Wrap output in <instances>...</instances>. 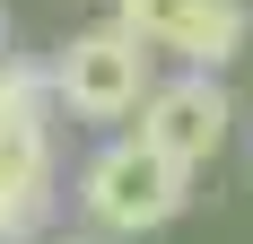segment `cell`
<instances>
[{
	"label": "cell",
	"mask_w": 253,
	"mask_h": 244,
	"mask_svg": "<svg viewBox=\"0 0 253 244\" xmlns=\"http://www.w3.org/2000/svg\"><path fill=\"white\" fill-rule=\"evenodd\" d=\"M0 52H9V0H0Z\"/></svg>",
	"instance_id": "9c48e42d"
},
{
	"label": "cell",
	"mask_w": 253,
	"mask_h": 244,
	"mask_svg": "<svg viewBox=\"0 0 253 244\" xmlns=\"http://www.w3.org/2000/svg\"><path fill=\"white\" fill-rule=\"evenodd\" d=\"M61 227L52 131H0V244H44Z\"/></svg>",
	"instance_id": "277c9868"
},
{
	"label": "cell",
	"mask_w": 253,
	"mask_h": 244,
	"mask_svg": "<svg viewBox=\"0 0 253 244\" xmlns=\"http://www.w3.org/2000/svg\"><path fill=\"white\" fill-rule=\"evenodd\" d=\"M61 105H52V61L35 52H0V131H52Z\"/></svg>",
	"instance_id": "8992f818"
},
{
	"label": "cell",
	"mask_w": 253,
	"mask_h": 244,
	"mask_svg": "<svg viewBox=\"0 0 253 244\" xmlns=\"http://www.w3.org/2000/svg\"><path fill=\"white\" fill-rule=\"evenodd\" d=\"M149 87H157V52L114 18L79 26L70 44H52V105H61V122L114 131V122H131L149 105Z\"/></svg>",
	"instance_id": "7a4b0ae2"
},
{
	"label": "cell",
	"mask_w": 253,
	"mask_h": 244,
	"mask_svg": "<svg viewBox=\"0 0 253 244\" xmlns=\"http://www.w3.org/2000/svg\"><path fill=\"white\" fill-rule=\"evenodd\" d=\"M192 18H201V0H114V26H131L157 61H175V44L192 35Z\"/></svg>",
	"instance_id": "52a82bcc"
},
{
	"label": "cell",
	"mask_w": 253,
	"mask_h": 244,
	"mask_svg": "<svg viewBox=\"0 0 253 244\" xmlns=\"http://www.w3.org/2000/svg\"><path fill=\"white\" fill-rule=\"evenodd\" d=\"M131 131H140L166 166L201 174V166H218L227 140H236V96H227L218 70H157V87H149V105L131 114Z\"/></svg>",
	"instance_id": "3957f363"
},
{
	"label": "cell",
	"mask_w": 253,
	"mask_h": 244,
	"mask_svg": "<svg viewBox=\"0 0 253 244\" xmlns=\"http://www.w3.org/2000/svg\"><path fill=\"white\" fill-rule=\"evenodd\" d=\"M183 201H192V174L166 166L140 131H114L105 148H87V166H79V183H70L79 227H96V236H114V244H140V236H157V227H175Z\"/></svg>",
	"instance_id": "6da1fadb"
},
{
	"label": "cell",
	"mask_w": 253,
	"mask_h": 244,
	"mask_svg": "<svg viewBox=\"0 0 253 244\" xmlns=\"http://www.w3.org/2000/svg\"><path fill=\"white\" fill-rule=\"evenodd\" d=\"M44 244H114V236H96V227H52Z\"/></svg>",
	"instance_id": "ba28073f"
},
{
	"label": "cell",
	"mask_w": 253,
	"mask_h": 244,
	"mask_svg": "<svg viewBox=\"0 0 253 244\" xmlns=\"http://www.w3.org/2000/svg\"><path fill=\"white\" fill-rule=\"evenodd\" d=\"M245 44H253V0H201L192 35L175 44V70H218L227 79L245 61Z\"/></svg>",
	"instance_id": "5b68a950"
}]
</instances>
